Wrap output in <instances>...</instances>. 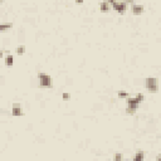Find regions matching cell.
<instances>
[{"mask_svg":"<svg viewBox=\"0 0 161 161\" xmlns=\"http://www.w3.org/2000/svg\"><path fill=\"white\" fill-rule=\"evenodd\" d=\"M144 157H145V154H144V151H137L136 152V155H135V157H133V160L132 161H144Z\"/></svg>","mask_w":161,"mask_h":161,"instance_id":"7","label":"cell"},{"mask_svg":"<svg viewBox=\"0 0 161 161\" xmlns=\"http://www.w3.org/2000/svg\"><path fill=\"white\" fill-rule=\"evenodd\" d=\"M115 161H123V155L120 154V152L116 154V155H115Z\"/></svg>","mask_w":161,"mask_h":161,"instance_id":"12","label":"cell"},{"mask_svg":"<svg viewBox=\"0 0 161 161\" xmlns=\"http://www.w3.org/2000/svg\"><path fill=\"white\" fill-rule=\"evenodd\" d=\"M145 86H146V88L150 91V92L156 93V92L159 91V82H157V78H155V77H148V78H146Z\"/></svg>","mask_w":161,"mask_h":161,"instance_id":"3","label":"cell"},{"mask_svg":"<svg viewBox=\"0 0 161 161\" xmlns=\"http://www.w3.org/2000/svg\"><path fill=\"white\" fill-rule=\"evenodd\" d=\"M24 52H25V47H24V45H19V47L16 48V53H18L19 56L24 54Z\"/></svg>","mask_w":161,"mask_h":161,"instance_id":"11","label":"cell"},{"mask_svg":"<svg viewBox=\"0 0 161 161\" xmlns=\"http://www.w3.org/2000/svg\"><path fill=\"white\" fill-rule=\"evenodd\" d=\"M63 98H64V100H68V98H69V94H68V93H63Z\"/></svg>","mask_w":161,"mask_h":161,"instance_id":"15","label":"cell"},{"mask_svg":"<svg viewBox=\"0 0 161 161\" xmlns=\"http://www.w3.org/2000/svg\"><path fill=\"white\" fill-rule=\"evenodd\" d=\"M128 94H127V92H118V97L120 98H126Z\"/></svg>","mask_w":161,"mask_h":161,"instance_id":"13","label":"cell"},{"mask_svg":"<svg viewBox=\"0 0 161 161\" xmlns=\"http://www.w3.org/2000/svg\"><path fill=\"white\" fill-rule=\"evenodd\" d=\"M13 63H14V57H13L12 54H8V56L5 57V64H6L8 67H10V66H13Z\"/></svg>","mask_w":161,"mask_h":161,"instance_id":"9","label":"cell"},{"mask_svg":"<svg viewBox=\"0 0 161 161\" xmlns=\"http://www.w3.org/2000/svg\"><path fill=\"white\" fill-rule=\"evenodd\" d=\"M136 97H137V100H138L140 102H142V101H144V94H142V93H138Z\"/></svg>","mask_w":161,"mask_h":161,"instance_id":"14","label":"cell"},{"mask_svg":"<svg viewBox=\"0 0 161 161\" xmlns=\"http://www.w3.org/2000/svg\"><path fill=\"white\" fill-rule=\"evenodd\" d=\"M12 115L13 116H22L23 115V108L19 104L15 103L14 106H13V110H12Z\"/></svg>","mask_w":161,"mask_h":161,"instance_id":"5","label":"cell"},{"mask_svg":"<svg viewBox=\"0 0 161 161\" xmlns=\"http://www.w3.org/2000/svg\"><path fill=\"white\" fill-rule=\"evenodd\" d=\"M103 161H111V160H103Z\"/></svg>","mask_w":161,"mask_h":161,"instance_id":"17","label":"cell"},{"mask_svg":"<svg viewBox=\"0 0 161 161\" xmlns=\"http://www.w3.org/2000/svg\"><path fill=\"white\" fill-rule=\"evenodd\" d=\"M140 103L141 102L137 100V97H130V98H127V110H126V112L128 115H133Z\"/></svg>","mask_w":161,"mask_h":161,"instance_id":"2","label":"cell"},{"mask_svg":"<svg viewBox=\"0 0 161 161\" xmlns=\"http://www.w3.org/2000/svg\"><path fill=\"white\" fill-rule=\"evenodd\" d=\"M100 9L102 10L103 13L108 12V10H110V3H108V1H102V3H100Z\"/></svg>","mask_w":161,"mask_h":161,"instance_id":"8","label":"cell"},{"mask_svg":"<svg viewBox=\"0 0 161 161\" xmlns=\"http://www.w3.org/2000/svg\"><path fill=\"white\" fill-rule=\"evenodd\" d=\"M38 78H39V86L40 87H52L53 84V81L50 78V76H48L47 73H43V72H39L38 73Z\"/></svg>","mask_w":161,"mask_h":161,"instance_id":"1","label":"cell"},{"mask_svg":"<svg viewBox=\"0 0 161 161\" xmlns=\"http://www.w3.org/2000/svg\"><path fill=\"white\" fill-rule=\"evenodd\" d=\"M113 8H115V10L118 12V13H121V14H123L125 13V10H126V3H121V1H113Z\"/></svg>","mask_w":161,"mask_h":161,"instance_id":"4","label":"cell"},{"mask_svg":"<svg viewBox=\"0 0 161 161\" xmlns=\"http://www.w3.org/2000/svg\"><path fill=\"white\" fill-rule=\"evenodd\" d=\"M155 161H157V160H155Z\"/></svg>","mask_w":161,"mask_h":161,"instance_id":"18","label":"cell"},{"mask_svg":"<svg viewBox=\"0 0 161 161\" xmlns=\"http://www.w3.org/2000/svg\"><path fill=\"white\" fill-rule=\"evenodd\" d=\"M9 28H12V23H1V24H0V30H1V31H5V30L9 29Z\"/></svg>","mask_w":161,"mask_h":161,"instance_id":"10","label":"cell"},{"mask_svg":"<svg viewBox=\"0 0 161 161\" xmlns=\"http://www.w3.org/2000/svg\"><path fill=\"white\" fill-rule=\"evenodd\" d=\"M144 12V5L142 4H133V6H132V13L133 14H141Z\"/></svg>","mask_w":161,"mask_h":161,"instance_id":"6","label":"cell"},{"mask_svg":"<svg viewBox=\"0 0 161 161\" xmlns=\"http://www.w3.org/2000/svg\"><path fill=\"white\" fill-rule=\"evenodd\" d=\"M156 160H157V161H161V154H159V155H157V157H156Z\"/></svg>","mask_w":161,"mask_h":161,"instance_id":"16","label":"cell"}]
</instances>
